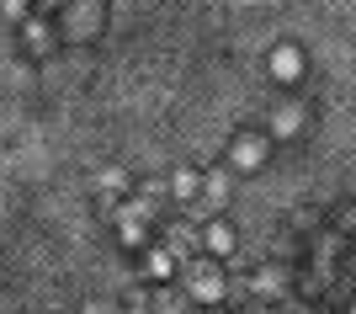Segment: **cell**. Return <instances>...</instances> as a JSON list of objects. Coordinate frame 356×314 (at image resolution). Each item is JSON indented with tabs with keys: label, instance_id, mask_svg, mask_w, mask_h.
Returning a JSON list of instances; mask_svg holds the SVG:
<instances>
[{
	"label": "cell",
	"instance_id": "obj_1",
	"mask_svg": "<svg viewBox=\"0 0 356 314\" xmlns=\"http://www.w3.org/2000/svg\"><path fill=\"white\" fill-rule=\"evenodd\" d=\"M192 299H202V304L223 299V277H218L213 267H197V277H192Z\"/></svg>",
	"mask_w": 356,
	"mask_h": 314
},
{
	"label": "cell",
	"instance_id": "obj_2",
	"mask_svg": "<svg viewBox=\"0 0 356 314\" xmlns=\"http://www.w3.org/2000/svg\"><path fill=\"white\" fill-rule=\"evenodd\" d=\"M271 75H277V80H298V75H303L298 48H277V54H271Z\"/></svg>",
	"mask_w": 356,
	"mask_h": 314
},
{
	"label": "cell",
	"instance_id": "obj_3",
	"mask_svg": "<svg viewBox=\"0 0 356 314\" xmlns=\"http://www.w3.org/2000/svg\"><path fill=\"white\" fill-rule=\"evenodd\" d=\"M170 187H176V197H197L202 176H197V171H176V181H170Z\"/></svg>",
	"mask_w": 356,
	"mask_h": 314
},
{
	"label": "cell",
	"instance_id": "obj_4",
	"mask_svg": "<svg viewBox=\"0 0 356 314\" xmlns=\"http://www.w3.org/2000/svg\"><path fill=\"white\" fill-rule=\"evenodd\" d=\"M208 245H213V251H234V235H229V224H213V229H208Z\"/></svg>",
	"mask_w": 356,
	"mask_h": 314
},
{
	"label": "cell",
	"instance_id": "obj_5",
	"mask_svg": "<svg viewBox=\"0 0 356 314\" xmlns=\"http://www.w3.org/2000/svg\"><path fill=\"white\" fill-rule=\"evenodd\" d=\"M149 277H154V283L170 277V256H165V251H149Z\"/></svg>",
	"mask_w": 356,
	"mask_h": 314
},
{
	"label": "cell",
	"instance_id": "obj_6",
	"mask_svg": "<svg viewBox=\"0 0 356 314\" xmlns=\"http://www.w3.org/2000/svg\"><path fill=\"white\" fill-rule=\"evenodd\" d=\"M48 6H54V0H48Z\"/></svg>",
	"mask_w": 356,
	"mask_h": 314
},
{
	"label": "cell",
	"instance_id": "obj_7",
	"mask_svg": "<svg viewBox=\"0 0 356 314\" xmlns=\"http://www.w3.org/2000/svg\"><path fill=\"white\" fill-rule=\"evenodd\" d=\"M351 314H356V309H351Z\"/></svg>",
	"mask_w": 356,
	"mask_h": 314
}]
</instances>
